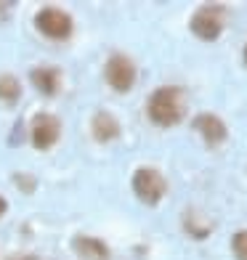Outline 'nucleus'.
I'll return each instance as SVG.
<instances>
[{
	"label": "nucleus",
	"mask_w": 247,
	"mask_h": 260,
	"mask_svg": "<svg viewBox=\"0 0 247 260\" xmlns=\"http://www.w3.org/2000/svg\"><path fill=\"white\" fill-rule=\"evenodd\" d=\"M146 114H149V120L160 127H173V125L183 122V117H186L183 88L160 85L157 90H151V96L146 101Z\"/></svg>",
	"instance_id": "1"
},
{
	"label": "nucleus",
	"mask_w": 247,
	"mask_h": 260,
	"mask_svg": "<svg viewBox=\"0 0 247 260\" xmlns=\"http://www.w3.org/2000/svg\"><path fill=\"white\" fill-rule=\"evenodd\" d=\"M35 27L48 40H69L72 38V29H75V21L64 8L45 6L35 14Z\"/></svg>",
	"instance_id": "2"
},
{
	"label": "nucleus",
	"mask_w": 247,
	"mask_h": 260,
	"mask_svg": "<svg viewBox=\"0 0 247 260\" xmlns=\"http://www.w3.org/2000/svg\"><path fill=\"white\" fill-rule=\"evenodd\" d=\"M223 16H226V6L207 3V6L194 11V16L189 21V29L194 32V38L213 43V40L221 38V32H223Z\"/></svg>",
	"instance_id": "3"
},
{
	"label": "nucleus",
	"mask_w": 247,
	"mask_h": 260,
	"mask_svg": "<svg viewBox=\"0 0 247 260\" xmlns=\"http://www.w3.org/2000/svg\"><path fill=\"white\" fill-rule=\"evenodd\" d=\"M133 194L144 205L155 207L162 202V197L168 194V181L157 168H138L133 173Z\"/></svg>",
	"instance_id": "4"
},
{
	"label": "nucleus",
	"mask_w": 247,
	"mask_h": 260,
	"mask_svg": "<svg viewBox=\"0 0 247 260\" xmlns=\"http://www.w3.org/2000/svg\"><path fill=\"white\" fill-rule=\"evenodd\" d=\"M104 77H107L112 90L128 93L136 85V64L125 53H112L107 67H104Z\"/></svg>",
	"instance_id": "5"
},
{
	"label": "nucleus",
	"mask_w": 247,
	"mask_h": 260,
	"mask_svg": "<svg viewBox=\"0 0 247 260\" xmlns=\"http://www.w3.org/2000/svg\"><path fill=\"white\" fill-rule=\"evenodd\" d=\"M29 138H32V146L40 151H48L51 146H56V141L61 138V122H58V117L51 112L35 114V120L29 125Z\"/></svg>",
	"instance_id": "6"
},
{
	"label": "nucleus",
	"mask_w": 247,
	"mask_h": 260,
	"mask_svg": "<svg viewBox=\"0 0 247 260\" xmlns=\"http://www.w3.org/2000/svg\"><path fill=\"white\" fill-rule=\"evenodd\" d=\"M192 125H194L197 133L205 138V144H207V146H221L223 141L229 138V127H226V122H223L218 114H213V112L197 114Z\"/></svg>",
	"instance_id": "7"
},
{
	"label": "nucleus",
	"mask_w": 247,
	"mask_h": 260,
	"mask_svg": "<svg viewBox=\"0 0 247 260\" xmlns=\"http://www.w3.org/2000/svg\"><path fill=\"white\" fill-rule=\"evenodd\" d=\"M90 133L93 138L99 141V144H109V141H117L122 133L120 122H117V117L109 114V112H96L90 120Z\"/></svg>",
	"instance_id": "8"
},
{
	"label": "nucleus",
	"mask_w": 247,
	"mask_h": 260,
	"mask_svg": "<svg viewBox=\"0 0 247 260\" xmlns=\"http://www.w3.org/2000/svg\"><path fill=\"white\" fill-rule=\"evenodd\" d=\"M29 77H32V85L45 96H56L58 88H61V72L53 67H35Z\"/></svg>",
	"instance_id": "9"
},
{
	"label": "nucleus",
	"mask_w": 247,
	"mask_h": 260,
	"mask_svg": "<svg viewBox=\"0 0 247 260\" xmlns=\"http://www.w3.org/2000/svg\"><path fill=\"white\" fill-rule=\"evenodd\" d=\"M75 250L80 255H85L90 260H109V247L104 244L101 239H96V236H77L75 239Z\"/></svg>",
	"instance_id": "10"
},
{
	"label": "nucleus",
	"mask_w": 247,
	"mask_h": 260,
	"mask_svg": "<svg viewBox=\"0 0 247 260\" xmlns=\"http://www.w3.org/2000/svg\"><path fill=\"white\" fill-rule=\"evenodd\" d=\"M21 99V82L8 75V72H0V101L3 104H16Z\"/></svg>",
	"instance_id": "11"
},
{
	"label": "nucleus",
	"mask_w": 247,
	"mask_h": 260,
	"mask_svg": "<svg viewBox=\"0 0 247 260\" xmlns=\"http://www.w3.org/2000/svg\"><path fill=\"white\" fill-rule=\"evenodd\" d=\"M183 229H186V234H189V236H194V239H205V236L210 234V223H207V226H202V223H197L194 215L189 212V215L183 218Z\"/></svg>",
	"instance_id": "12"
},
{
	"label": "nucleus",
	"mask_w": 247,
	"mask_h": 260,
	"mask_svg": "<svg viewBox=\"0 0 247 260\" xmlns=\"http://www.w3.org/2000/svg\"><path fill=\"white\" fill-rule=\"evenodd\" d=\"M231 252L237 260H247V231H237L231 236Z\"/></svg>",
	"instance_id": "13"
},
{
	"label": "nucleus",
	"mask_w": 247,
	"mask_h": 260,
	"mask_svg": "<svg viewBox=\"0 0 247 260\" xmlns=\"http://www.w3.org/2000/svg\"><path fill=\"white\" fill-rule=\"evenodd\" d=\"M14 183L24 194H32L35 188H38V181H35V175H29V173H14Z\"/></svg>",
	"instance_id": "14"
},
{
	"label": "nucleus",
	"mask_w": 247,
	"mask_h": 260,
	"mask_svg": "<svg viewBox=\"0 0 247 260\" xmlns=\"http://www.w3.org/2000/svg\"><path fill=\"white\" fill-rule=\"evenodd\" d=\"M11 8H14V3H0V21H6V19H8Z\"/></svg>",
	"instance_id": "15"
},
{
	"label": "nucleus",
	"mask_w": 247,
	"mask_h": 260,
	"mask_svg": "<svg viewBox=\"0 0 247 260\" xmlns=\"http://www.w3.org/2000/svg\"><path fill=\"white\" fill-rule=\"evenodd\" d=\"M6 210H8V202H6V197H0V218L6 215Z\"/></svg>",
	"instance_id": "16"
},
{
	"label": "nucleus",
	"mask_w": 247,
	"mask_h": 260,
	"mask_svg": "<svg viewBox=\"0 0 247 260\" xmlns=\"http://www.w3.org/2000/svg\"><path fill=\"white\" fill-rule=\"evenodd\" d=\"M242 58H244V67H247V43H244V48H242Z\"/></svg>",
	"instance_id": "17"
}]
</instances>
